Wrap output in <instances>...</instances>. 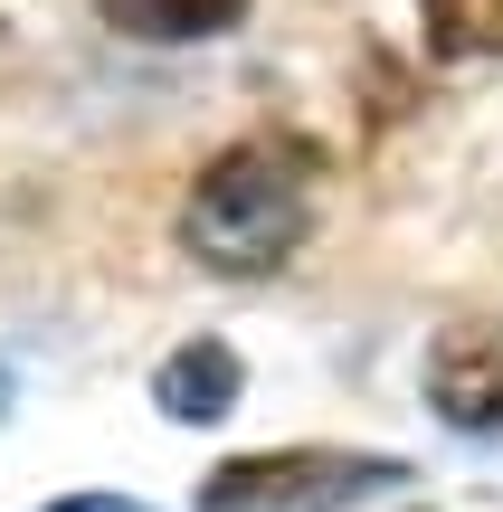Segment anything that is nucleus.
I'll use <instances>...</instances> for the list:
<instances>
[{"label": "nucleus", "instance_id": "1", "mask_svg": "<svg viewBox=\"0 0 503 512\" xmlns=\"http://www.w3.org/2000/svg\"><path fill=\"white\" fill-rule=\"evenodd\" d=\"M304 228H314V171H304V152H276V143L219 152L181 209V247L219 275L285 266L304 247Z\"/></svg>", "mask_w": 503, "mask_h": 512}, {"label": "nucleus", "instance_id": "2", "mask_svg": "<svg viewBox=\"0 0 503 512\" xmlns=\"http://www.w3.org/2000/svg\"><path fill=\"white\" fill-rule=\"evenodd\" d=\"M371 484H399L390 456H333V446H295V456H238L200 484V512H323L352 503Z\"/></svg>", "mask_w": 503, "mask_h": 512}, {"label": "nucleus", "instance_id": "3", "mask_svg": "<svg viewBox=\"0 0 503 512\" xmlns=\"http://www.w3.org/2000/svg\"><path fill=\"white\" fill-rule=\"evenodd\" d=\"M428 399L447 427L466 437H494L503 427V332L494 323H456L447 342L428 351Z\"/></svg>", "mask_w": 503, "mask_h": 512}, {"label": "nucleus", "instance_id": "4", "mask_svg": "<svg viewBox=\"0 0 503 512\" xmlns=\"http://www.w3.org/2000/svg\"><path fill=\"white\" fill-rule=\"evenodd\" d=\"M238 351L228 342H190V351H171L162 370H152V399H162V418H181V427H209V418H228L238 408Z\"/></svg>", "mask_w": 503, "mask_h": 512}, {"label": "nucleus", "instance_id": "5", "mask_svg": "<svg viewBox=\"0 0 503 512\" xmlns=\"http://www.w3.org/2000/svg\"><path fill=\"white\" fill-rule=\"evenodd\" d=\"M95 10H105L124 38H162V48H181V38H219V29H238L247 0H95Z\"/></svg>", "mask_w": 503, "mask_h": 512}, {"label": "nucleus", "instance_id": "6", "mask_svg": "<svg viewBox=\"0 0 503 512\" xmlns=\"http://www.w3.org/2000/svg\"><path fill=\"white\" fill-rule=\"evenodd\" d=\"M437 57H503V0H428Z\"/></svg>", "mask_w": 503, "mask_h": 512}, {"label": "nucleus", "instance_id": "7", "mask_svg": "<svg viewBox=\"0 0 503 512\" xmlns=\"http://www.w3.org/2000/svg\"><path fill=\"white\" fill-rule=\"evenodd\" d=\"M57 512H143V503H95V494H86V503H57Z\"/></svg>", "mask_w": 503, "mask_h": 512}]
</instances>
